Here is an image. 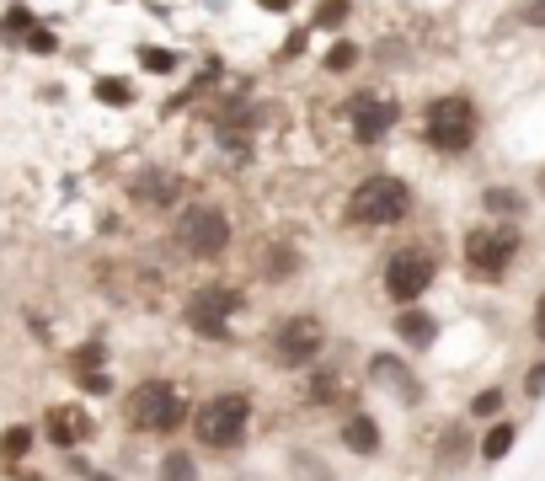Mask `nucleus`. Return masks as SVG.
<instances>
[{
    "label": "nucleus",
    "mask_w": 545,
    "mask_h": 481,
    "mask_svg": "<svg viewBox=\"0 0 545 481\" xmlns=\"http://www.w3.org/2000/svg\"><path fill=\"white\" fill-rule=\"evenodd\" d=\"M439 332H444V321L433 316L428 305H401L391 316V337H396L401 353H428L433 343H439Z\"/></svg>",
    "instance_id": "obj_17"
},
{
    "label": "nucleus",
    "mask_w": 545,
    "mask_h": 481,
    "mask_svg": "<svg viewBox=\"0 0 545 481\" xmlns=\"http://www.w3.org/2000/svg\"><path fill=\"white\" fill-rule=\"evenodd\" d=\"M113 412H118V428L129 433V439H161V444H171L177 433H188L193 396L182 391L171 375H139V380H129L113 396Z\"/></svg>",
    "instance_id": "obj_2"
},
{
    "label": "nucleus",
    "mask_w": 545,
    "mask_h": 481,
    "mask_svg": "<svg viewBox=\"0 0 545 481\" xmlns=\"http://www.w3.org/2000/svg\"><path fill=\"white\" fill-rule=\"evenodd\" d=\"M246 310H252V284H236V278H198V284L182 294L177 321L188 337H198V343L236 348Z\"/></svg>",
    "instance_id": "obj_3"
},
{
    "label": "nucleus",
    "mask_w": 545,
    "mask_h": 481,
    "mask_svg": "<svg viewBox=\"0 0 545 481\" xmlns=\"http://www.w3.org/2000/svg\"><path fill=\"white\" fill-rule=\"evenodd\" d=\"M134 59H139V70L145 75H166V81L182 70V49H171V43H139Z\"/></svg>",
    "instance_id": "obj_27"
},
{
    "label": "nucleus",
    "mask_w": 545,
    "mask_h": 481,
    "mask_svg": "<svg viewBox=\"0 0 545 481\" xmlns=\"http://www.w3.org/2000/svg\"><path fill=\"white\" fill-rule=\"evenodd\" d=\"M11 481H54V476H49V471H17Z\"/></svg>",
    "instance_id": "obj_39"
},
{
    "label": "nucleus",
    "mask_w": 545,
    "mask_h": 481,
    "mask_svg": "<svg viewBox=\"0 0 545 481\" xmlns=\"http://www.w3.org/2000/svg\"><path fill=\"white\" fill-rule=\"evenodd\" d=\"M257 428V391L252 385H214V391L193 396V417H188V439L198 455L209 460H236L252 444Z\"/></svg>",
    "instance_id": "obj_1"
},
{
    "label": "nucleus",
    "mask_w": 545,
    "mask_h": 481,
    "mask_svg": "<svg viewBox=\"0 0 545 481\" xmlns=\"http://www.w3.org/2000/svg\"><path fill=\"white\" fill-rule=\"evenodd\" d=\"M529 332H535V343H545V289L535 294V316H529Z\"/></svg>",
    "instance_id": "obj_37"
},
{
    "label": "nucleus",
    "mask_w": 545,
    "mask_h": 481,
    "mask_svg": "<svg viewBox=\"0 0 545 481\" xmlns=\"http://www.w3.org/2000/svg\"><path fill=\"white\" fill-rule=\"evenodd\" d=\"M535 188H540V198H545V166H540V177H535Z\"/></svg>",
    "instance_id": "obj_41"
},
{
    "label": "nucleus",
    "mask_w": 545,
    "mask_h": 481,
    "mask_svg": "<svg viewBox=\"0 0 545 481\" xmlns=\"http://www.w3.org/2000/svg\"><path fill=\"white\" fill-rule=\"evenodd\" d=\"M150 481H204V455L193 444H166L155 455V476Z\"/></svg>",
    "instance_id": "obj_20"
},
{
    "label": "nucleus",
    "mask_w": 545,
    "mask_h": 481,
    "mask_svg": "<svg viewBox=\"0 0 545 481\" xmlns=\"http://www.w3.org/2000/svg\"><path fill=\"white\" fill-rule=\"evenodd\" d=\"M188 193H193V182L177 177L171 166H139V172L123 182V198L145 214H177L188 204Z\"/></svg>",
    "instance_id": "obj_14"
},
{
    "label": "nucleus",
    "mask_w": 545,
    "mask_h": 481,
    "mask_svg": "<svg viewBox=\"0 0 545 481\" xmlns=\"http://www.w3.org/2000/svg\"><path fill=\"white\" fill-rule=\"evenodd\" d=\"M294 6L300 0H257V11H268V17H294Z\"/></svg>",
    "instance_id": "obj_38"
},
{
    "label": "nucleus",
    "mask_w": 545,
    "mask_h": 481,
    "mask_svg": "<svg viewBox=\"0 0 545 481\" xmlns=\"http://www.w3.org/2000/svg\"><path fill=\"white\" fill-rule=\"evenodd\" d=\"M33 455H38V423H33V417H17V423L0 428V471H6V476L27 471V460H33Z\"/></svg>",
    "instance_id": "obj_18"
},
{
    "label": "nucleus",
    "mask_w": 545,
    "mask_h": 481,
    "mask_svg": "<svg viewBox=\"0 0 545 481\" xmlns=\"http://www.w3.org/2000/svg\"><path fill=\"white\" fill-rule=\"evenodd\" d=\"M326 353H332V327H326L321 310L310 305H294V310H278L268 321V332H262V364L273 369V375H305L310 364H321Z\"/></svg>",
    "instance_id": "obj_4"
},
{
    "label": "nucleus",
    "mask_w": 545,
    "mask_h": 481,
    "mask_svg": "<svg viewBox=\"0 0 545 481\" xmlns=\"http://www.w3.org/2000/svg\"><path fill=\"white\" fill-rule=\"evenodd\" d=\"M439 284V252L423 241H401L380 257V294L391 300L396 310L401 305H423L428 289Z\"/></svg>",
    "instance_id": "obj_9"
},
{
    "label": "nucleus",
    "mask_w": 545,
    "mask_h": 481,
    "mask_svg": "<svg viewBox=\"0 0 545 481\" xmlns=\"http://www.w3.org/2000/svg\"><path fill=\"white\" fill-rule=\"evenodd\" d=\"M364 385H375L380 396H391L396 407H407V412H417V407L428 401V380L417 375V364H412L401 348H375V353H364Z\"/></svg>",
    "instance_id": "obj_12"
},
{
    "label": "nucleus",
    "mask_w": 545,
    "mask_h": 481,
    "mask_svg": "<svg viewBox=\"0 0 545 481\" xmlns=\"http://www.w3.org/2000/svg\"><path fill=\"white\" fill-rule=\"evenodd\" d=\"M310 268L305 246L294 236H262L252 246V284L257 289H284V284H300Z\"/></svg>",
    "instance_id": "obj_15"
},
{
    "label": "nucleus",
    "mask_w": 545,
    "mask_h": 481,
    "mask_svg": "<svg viewBox=\"0 0 545 481\" xmlns=\"http://www.w3.org/2000/svg\"><path fill=\"white\" fill-rule=\"evenodd\" d=\"M86 481H123V476H118V471H102V465H97V471H91Z\"/></svg>",
    "instance_id": "obj_40"
},
{
    "label": "nucleus",
    "mask_w": 545,
    "mask_h": 481,
    "mask_svg": "<svg viewBox=\"0 0 545 481\" xmlns=\"http://www.w3.org/2000/svg\"><path fill=\"white\" fill-rule=\"evenodd\" d=\"M540 396H545V359L524 369V401H540Z\"/></svg>",
    "instance_id": "obj_35"
},
{
    "label": "nucleus",
    "mask_w": 545,
    "mask_h": 481,
    "mask_svg": "<svg viewBox=\"0 0 545 481\" xmlns=\"http://www.w3.org/2000/svg\"><path fill=\"white\" fill-rule=\"evenodd\" d=\"M97 412H91V401H49V407L38 412V444L54 449V455H70V449H91L97 444Z\"/></svg>",
    "instance_id": "obj_13"
},
{
    "label": "nucleus",
    "mask_w": 545,
    "mask_h": 481,
    "mask_svg": "<svg viewBox=\"0 0 545 481\" xmlns=\"http://www.w3.org/2000/svg\"><path fill=\"white\" fill-rule=\"evenodd\" d=\"M342 123H348V139L358 150H380L401 123V102L380 86H358L342 97Z\"/></svg>",
    "instance_id": "obj_10"
},
{
    "label": "nucleus",
    "mask_w": 545,
    "mask_h": 481,
    "mask_svg": "<svg viewBox=\"0 0 545 481\" xmlns=\"http://www.w3.org/2000/svg\"><path fill=\"white\" fill-rule=\"evenodd\" d=\"M519 22H524V27H545V0H524V6H519Z\"/></svg>",
    "instance_id": "obj_36"
},
{
    "label": "nucleus",
    "mask_w": 545,
    "mask_h": 481,
    "mask_svg": "<svg viewBox=\"0 0 545 481\" xmlns=\"http://www.w3.org/2000/svg\"><path fill=\"white\" fill-rule=\"evenodd\" d=\"M358 385H353V375H348V364L342 359H321V364H310L305 375H294V407L300 412H348V407H358Z\"/></svg>",
    "instance_id": "obj_11"
},
{
    "label": "nucleus",
    "mask_w": 545,
    "mask_h": 481,
    "mask_svg": "<svg viewBox=\"0 0 545 481\" xmlns=\"http://www.w3.org/2000/svg\"><path fill=\"white\" fill-rule=\"evenodd\" d=\"M503 407H508V391H503V385H481V391L465 401V423H497V417H503Z\"/></svg>",
    "instance_id": "obj_28"
},
{
    "label": "nucleus",
    "mask_w": 545,
    "mask_h": 481,
    "mask_svg": "<svg viewBox=\"0 0 545 481\" xmlns=\"http://www.w3.org/2000/svg\"><path fill=\"white\" fill-rule=\"evenodd\" d=\"M513 444H519V423H513V417H497V423H487V433L476 439V460L497 465V460L513 455Z\"/></svg>",
    "instance_id": "obj_24"
},
{
    "label": "nucleus",
    "mask_w": 545,
    "mask_h": 481,
    "mask_svg": "<svg viewBox=\"0 0 545 481\" xmlns=\"http://www.w3.org/2000/svg\"><path fill=\"white\" fill-rule=\"evenodd\" d=\"M481 139V107L471 91H439L423 107V145L433 155H471V145Z\"/></svg>",
    "instance_id": "obj_7"
},
{
    "label": "nucleus",
    "mask_w": 545,
    "mask_h": 481,
    "mask_svg": "<svg viewBox=\"0 0 545 481\" xmlns=\"http://www.w3.org/2000/svg\"><path fill=\"white\" fill-rule=\"evenodd\" d=\"M70 385L81 391V401H113V396L123 391L113 369H97V375H81V380H70Z\"/></svg>",
    "instance_id": "obj_31"
},
{
    "label": "nucleus",
    "mask_w": 545,
    "mask_h": 481,
    "mask_svg": "<svg viewBox=\"0 0 545 481\" xmlns=\"http://www.w3.org/2000/svg\"><path fill=\"white\" fill-rule=\"evenodd\" d=\"M166 241H171V252H177L182 262L220 268V262L236 252V220H230V209L214 204V198H188V204L171 214Z\"/></svg>",
    "instance_id": "obj_5"
},
{
    "label": "nucleus",
    "mask_w": 545,
    "mask_h": 481,
    "mask_svg": "<svg viewBox=\"0 0 545 481\" xmlns=\"http://www.w3.org/2000/svg\"><path fill=\"white\" fill-rule=\"evenodd\" d=\"M519 252H524V230L503 220H481L460 236V268L471 284H503Z\"/></svg>",
    "instance_id": "obj_8"
},
{
    "label": "nucleus",
    "mask_w": 545,
    "mask_h": 481,
    "mask_svg": "<svg viewBox=\"0 0 545 481\" xmlns=\"http://www.w3.org/2000/svg\"><path fill=\"white\" fill-rule=\"evenodd\" d=\"M481 209H487V220L519 225L524 209H529V198L519 188H508V182H487V188H481Z\"/></svg>",
    "instance_id": "obj_22"
},
{
    "label": "nucleus",
    "mask_w": 545,
    "mask_h": 481,
    "mask_svg": "<svg viewBox=\"0 0 545 481\" xmlns=\"http://www.w3.org/2000/svg\"><path fill=\"white\" fill-rule=\"evenodd\" d=\"M348 22H353V0H316L310 17H305L310 33H332V38H342V27Z\"/></svg>",
    "instance_id": "obj_25"
},
{
    "label": "nucleus",
    "mask_w": 545,
    "mask_h": 481,
    "mask_svg": "<svg viewBox=\"0 0 545 481\" xmlns=\"http://www.w3.org/2000/svg\"><path fill=\"white\" fill-rule=\"evenodd\" d=\"M113 6H129V0H113Z\"/></svg>",
    "instance_id": "obj_42"
},
{
    "label": "nucleus",
    "mask_w": 545,
    "mask_h": 481,
    "mask_svg": "<svg viewBox=\"0 0 545 481\" xmlns=\"http://www.w3.org/2000/svg\"><path fill=\"white\" fill-rule=\"evenodd\" d=\"M97 369H113V348H107V337H81L70 353H65V375L81 380V375H97Z\"/></svg>",
    "instance_id": "obj_21"
},
{
    "label": "nucleus",
    "mask_w": 545,
    "mask_h": 481,
    "mask_svg": "<svg viewBox=\"0 0 545 481\" xmlns=\"http://www.w3.org/2000/svg\"><path fill=\"white\" fill-rule=\"evenodd\" d=\"M465 460H476V439H471V423L455 417V423L439 428V444H433V465L439 471H460Z\"/></svg>",
    "instance_id": "obj_19"
},
{
    "label": "nucleus",
    "mask_w": 545,
    "mask_h": 481,
    "mask_svg": "<svg viewBox=\"0 0 545 481\" xmlns=\"http://www.w3.org/2000/svg\"><path fill=\"white\" fill-rule=\"evenodd\" d=\"M289 471L300 476V481H337L332 471H326V460H321L310 444H294V449H289Z\"/></svg>",
    "instance_id": "obj_30"
},
{
    "label": "nucleus",
    "mask_w": 545,
    "mask_h": 481,
    "mask_svg": "<svg viewBox=\"0 0 545 481\" xmlns=\"http://www.w3.org/2000/svg\"><path fill=\"white\" fill-rule=\"evenodd\" d=\"M17 49H22V54H33V59H54V54H59V33H54L49 22H38L33 33L17 43Z\"/></svg>",
    "instance_id": "obj_32"
},
{
    "label": "nucleus",
    "mask_w": 545,
    "mask_h": 481,
    "mask_svg": "<svg viewBox=\"0 0 545 481\" xmlns=\"http://www.w3.org/2000/svg\"><path fill=\"white\" fill-rule=\"evenodd\" d=\"M91 102H102L107 113H129V107L139 102V86L129 81V75H113V70H102L97 81H91Z\"/></svg>",
    "instance_id": "obj_23"
},
{
    "label": "nucleus",
    "mask_w": 545,
    "mask_h": 481,
    "mask_svg": "<svg viewBox=\"0 0 545 481\" xmlns=\"http://www.w3.org/2000/svg\"><path fill=\"white\" fill-rule=\"evenodd\" d=\"M332 444H337L348 460H380V455H385V423L364 407V401H358V407L337 412Z\"/></svg>",
    "instance_id": "obj_16"
},
{
    "label": "nucleus",
    "mask_w": 545,
    "mask_h": 481,
    "mask_svg": "<svg viewBox=\"0 0 545 481\" xmlns=\"http://www.w3.org/2000/svg\"><path fill=\"white\" fill-rule=\"evenodd\" d=\"M38 22H43V17H38L33 6H22V0H11V6L0 11V38H6V43H22V38L33 33Z\"/></svg>",
    "instance_id": "obj_29"
},
{
    "label": "nucleus",
    "mask_w": 545,
    "mask_h": 481,
    "mask_svg": "<svg viewBox=\"0 0 545 481\" xmlns=\"http://www.w3.org/2000/svg\"><path fill=\"white\" fill-rule=\"evenodd\" d=\"M316 65H321V75H353L358 65H364V49H358L353 38H332V43L321 49Z\"/></svg>",
    "instance_id": "obj_26"
},
{
    "label": "nucleus",
    "mask_w": 545,
    "mask_h": 481,
    "mask_svg": "<svg viewBox=\"0 0 545 481\" xmlns=\"http://www.w3.org/2000/svg\"><path fill=\"white\" fill-rule=\"evenodd\" d=\"M412 209H417V193H412L407 177L369 172L348 188V198H342V225L348 230H396V225L412 220Z\"/></svg>",
    "instance_id": "obj_6"
},
{
    "label": "nucleus",
    "mask_w": 545,
    "mask_h": 481,
    "mask_svg": "<svg viewBox=\"0 0 545 481\" xmlns=\"http://www.w3.org/2000/svg\"><path fill=\"white\" fill-rule=\"evenodd\" d=\"M305 43H310V27H305V22H300V27H289L284 43H278V54H273V65H294V59L305 54Z\"/></svg>",
    "instance_id": "obj_33"
},
{
    "label": "nucleus",
    "mask_w": 545,
    "mask_h": 481,
    "mask_svg": "<svg viewBox=\"0 0 545 481\" xmlns=\"http://www.w3.org/2000/svg\"><path fill=\"white\" fill-rule=\"evenodd\" d=\"M59 471L75 476V481H86L91 471H97V460H91V449H70V455H59Z\"/></svg>",
    "instance_id": "obj_34"
}]
</instances>
